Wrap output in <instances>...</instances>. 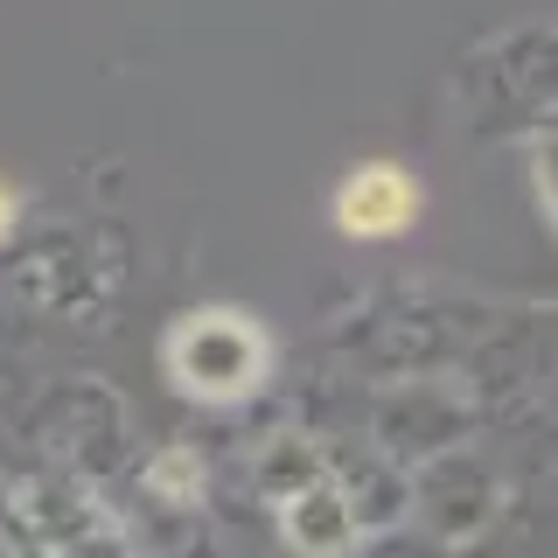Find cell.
<instances>
[{
	"instance_id": "obj_3",
	"label": "cell",
	"mask_w": 558,
	"mask_h": 558,
	"mask_svg": "<svg viewBox=\"0 0 558 558\" xmlns=\"http://www.w3.org/2000/svg\"><path fill=\"white\" fill-rule=\"evenodd\" d=\"M8 223H14V189H0V238H8Z\"/></svg>"
},
{
	"instance_id": "obj_2",
	"label": "cell",
	"mask_w": 558,
	"mask_h": 558,
	"mask_svg": "<svg viewBox=\"0 0 558 558\" xmlns=\"http://www.w3.org/2000/svg\"><path fill=\"white\" fill-rule=\"evenodd\" d=\"M412 217H418V182L391 161H363L336 189V223L349 238H398L412 231Z\"/></svg>"
},
{
	"instance_id": "obj_1",
	"label": "cell",
	"mask_w": 558,
	"mask_h": 558,
	"mask_svg": "<svg viewBox=\"0 0 558 558\" xmlns=\"http://www.w3.org/2000/svg\"><path fill=\"white\" fill-rule=\"evenodd\" d=\"M168 371L189 398H244L266 377V328L238 307H196L168 336Z\"/></svg>"
}]
</instances>
